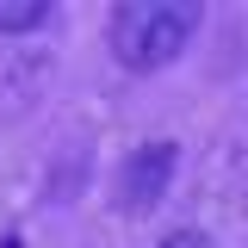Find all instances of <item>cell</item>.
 Listing matches in <instances>:
<instances>
[{
    "mask_svg": "<svg viewBox=\"0 0 248 248\" xmlns=\"http://www.w3.org/2000/svg\"><path fill=\"white\" fill-rule=\"evenodd\" d=\"M192 31H199V6L192 0H130L112 13V56L124 68H137V75H149V68H168V62L180 56L186 44H192Z\"/></svg>",
    "mask_w": 248,
    "mask_h": 248,
    "instance_id": "1",
    "label": "cell"
},
{
    "mask_svg": "<svg viewBox=\"0 0 248 248\" xmlns=\"http://www.w3.org/2000/svg\"><path fill=\"white\" fill-rule=\"evenodd\" d=\"M174 168H180V149L174 143H143V149L124 161L118 174V211H155L161 205V192H168V180H174Z\"/></svg>",
    "mask_w": 248,
    "mask_h": 248,
    "instance_id": "2",
    "label": "cell"
},
{
    "mask_svg": "<svg viewBox=\"0 0 248 248\" xmlns=\"http://www.w3.org/2000/svg\"><path fill=\"white\" fill-rule=\"evenodd\" d=\"M50 25V0H0V31L19 37V31H37Z\"/></svg>",
    "mask_w": 248,
    "mask_h": 248,
    "instance_id": "3",
    "label": "cell"
},
{
    "mask_svg": "<svg viewBox=\"0 0 248 248\" xmlns=\"http://www.w3.org/2000/svg\"><path fill=\"white\" fill-rule=\"evenodd\" d=\"M155 248H211V236H199V230H174V236H161Z\"/></svg>",
    "mask_w": 248,
    "mask_h": 248,
    "instance_id": "4",
    "label": "cell"
},
{
    "mask_svg": "<svg viewBox=\"0 0 248 248\" xmlns=\"http://www.w3.org/2000/svg\"><path fill=\"white\" fill-rule=\"evenodd\" d=\"M0 248H25V236H6V242H0Z\"/></svg>",
    "mask_w": 248,
    "mask_h": 248,
    "instance_id": "5",
    "label": "cell"
}]
</instances>
